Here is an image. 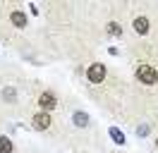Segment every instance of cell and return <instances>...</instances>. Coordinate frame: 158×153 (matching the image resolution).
Wrapping results in <instances>:
<instances>
[{
  "label": "cell",
  "instance_id": "cell-9",
  "mask_svg": "<svg viewBox=\"0 0 158 153\" xmlns=\"http://www.w3.org/2000/svg\"><path fill=\"white\" fill-rule=\"evenodd\" d=\"M110 136H113V141H115V143H125V134L120 132L118 127H113V129H110Z\"/></svg>",
  "mask_w": 158,
  "mask_h": 153
},
{
  "label": "cell",
  "instance_id": "cell-6",
  "mask_svg": "<svg viewBox=\"0 0 158 153\" xmlns=\"http://www.w3.org/2000/svg\"><path fill=\"white\" fill-rule=\"evenodd\" d=\"M12 24L15 27H27V17H24V12H12Z\"/></svg>",
  "mask_w": 158,
  "mask_h": 153
},
{
  "label": "cell",
  "instance_id": "cell-5",
  "mask_svg": "<svg viewBox=\"0 0 158 153\" xmlns=\"http://www.w3.org/2000/svg\"><path fill=\"white\" fill-rule=\"evenodd\" d=\"M134 31H137V34H146L148 31V19L146 17H137L134 19Z\"/></svg>",
  "mask_w": 158,
  "mask_h": 153
},
{
  "label": "cell",
  "instance_id": "cell-11",
  "mask_svg": "<svg viewBox=\"0 0 158 153\" xmlns=\"http://www.w3.org/2000/svg\"><path fill=\"white\" fill-rule=\"evenodd\" d=\"M2 96H5V101H7V103H12V101L17 98V93H15V89H10V86H7L5 91H2Z\"/></svg>",
  "mask_w": 158,
  "mask_h": 153
},
{
  "label": "cell",
  "instance_id": "cell-12",
  "mask_svg": "<svg viewBox=\"0 0 158 153\" xmlns=\"http://www.w3.org/2000/svg\"><path fill=\"white\" fill-rule=\"evenodd\" d=\"M146 134H148V127H146V124H144V127H139V136H146Z\"/></svg>",
  "mask_w": 158,
  "mask_h": 153
},
{
  "label": "cell",
  "instance_id": "cell-2",
  "mask_svg": "<svg viewBox=\"0 0 158 153\" xmlns=\"http://www.w3.org/2000/svg\"><path fill=\"white\" fill-rule=\"evenodd\" d=\"M89 81H94V84H101L103 79H106V67L101 65V62H96V65H91L89 67Z\"/></svg>",
  "mask_w": 158,
  "mask_h": 153
},
{
  "label": "cell",
  "instance_id": "cell-7",
  "mask_svg": "<svg viewBox=\"0 0 158 153\" xmlns=\"http://www.w3.org/2000/svg\"><path fill=\"white\" fill-rule=\"evenodd\" d=\"M74 124H77V127H86V124H89V115L86 113H74Z\"/></svg>",
  "mask_w": 158,
  "mask_h": 153
},
{
  "label": "cell",
  "instance_id": "cell-8",
  "mask_svg": "<svg viewBox=\"0 0 158 153\" xmlns=\"http://www.w3.org/2000/svg\"><path fill=\"white\" fill-rule=\"evenodd\" d=\"M0 153H12V141L7 136H0Z\"/></svg>",
  "mask_w": 158,
  "mask_h": 153
},
{
  "label": "cell",
  "instance_id": "cell-3",
  "mask_svg": "<svg viewBox=\"0 0 158 153\" xmlns=\"http://www.w3.org/2000/svg\"><path fill=\"white\" fill-rule=\"evenodd\" d=\"M55 103H58V98L50 93V91H46V93L39 96V105L43 108V110H50V108H55Z\"/></svg>",
  "mask_w": 158,
  "mask_h": 153
},
{
  "label": "cell",
  "instance_id": "cell-10",
  "mask_svg": "<svg viewBox=\"0 0 158 153\" xmlns=\"http://www.w3.org/2000/svg\"><path fill=\"white\" fill-rule=\"evenodd\" d=\"M108 34H113V36H120V34H122V27H120L118 22H108Z\"/></svg>",
  "mask_w": 158,
  "mask_h": 153
},
{
  "label": "cell",
  "instance_id": "cell-4",
  "mask_svg": "<svg viewBox=\"0 0 158 153\" xmlns=\"http://www.w3.org/2000/svg\"><path fill=\"white\" fill-rule=\"evenodd\" d=\"M48 124H50V115H48V113L34 115V127H36V129H46Z\"/></svg>",
  "mask_w": 158,
  "mask_h": 153
},
{
  "label": "cell",
  "instance_id": "cell-1",
  "mask_svg": "<svg viewBox=\"0 0 158 153\" xmlns=\"http://www.w3.org/2000/svg\"><path fill=\"white\" fill-rule=\"evenodd\" d=\"M137 79L141 81V84L151 86V84H156V81H158V72L151 65H139L137 67Z\"/></svg>",
  "mask_w": 158,
  "mask_h": 153
},
{
  "label": "cell",
  "instance_id": "cell-13",
  "mask_svg": "<svg viewBox=\"0 0 158 153\" xmlns=\"http://www.w3.org/2000/svg\"><path fill=\"white\" fill-rule=\"evenodd\" d=\"M156 146H158V139H156Z\"/></svg>",
  "mask_w": 158,
  "mask_h": 153
}]
</instances>
